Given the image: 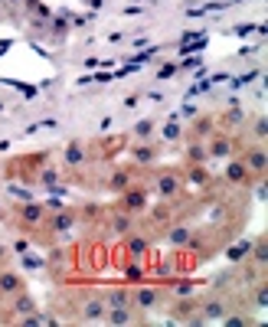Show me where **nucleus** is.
<instances>
[{
  "instance_id": "nucleus-1",
  "label": "nucleus",
  "mask_w": 268,
  "mask_h": 327,
  "mask_svg": "<svg viewBox=\"0 0 268 327\" xmlns=\"http://www.w3.org/2000/svg\"><path fill=\"white\" fill-rule=\"evenodd\" d=\"M0 288H3V291H13V288H17V278H13V275H3V278H0Z\"/></svg>"
},
{
  "instance_id": "nucleus-2",
  "label": "nucleus",
  "mask_w": 268,
  "mask_h": 327,
  "mask_svg": "<svg viewBox=\"0 0 268 327\" xmlns=\"http://www.w3.org/2000/svg\"><path fill=\"white\" fill-rule=\"evenodd\" d=\"M154 301V291H141V305H150Z\"/></svg>"
}]
</instances>
